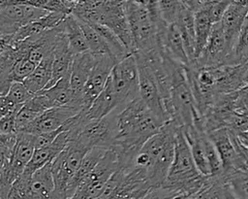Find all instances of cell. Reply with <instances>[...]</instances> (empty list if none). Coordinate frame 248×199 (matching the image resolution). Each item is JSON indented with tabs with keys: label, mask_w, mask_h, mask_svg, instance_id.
I'll use <instances>...</instances> for the list:
<instances>
[{
	"label": "cell",
	"mask_w": 248,
	"mask_h": 199,
	"mask_svg": "<svg viewBox=\"0 0 248 199\" xmlns=\"http://www.w3.org/2000/svg\"><path fill=\"white\" fill-rule=\"evenodd\" d=\"M164 124L140 96L120 110L117 116V135L111 147L118 155L120 167L131 166L142 146Z\"/></svg>",
	"instance_id": "1"
},
{
	"label": "cell",
	"mask_w": 248,
	"mask_h": 199,
	"mask_svg": "<svg viewBox=\"0 0 248 199\" xmlns=\"http://www.w3.org/2000/svg\"><path fill=\"white\" fill-rule=\"evenodd\" d=\"M180 126L173 120L166 122L134 158L133 165L144 169L153 187L162 186L168 178L174 155L176 133Z\"/></svg>",
	"instance_id": "2"
},
{
	"label": "cell",
	"mask_w": 248,
	"mask_h": 199,
	"mask_svg": "<svg viewBox=\"0 0 248 199\" xmlns=\"http://www.w3.org/2000/svg\"><path fill=\"white\" fill-rule=\"evenodd\" d=\"M211 177L202 175L197 168L190 146L184 136L182 127L176 133L174 155L171 166L163 185L180 190L186 197L195 194L212 182Z\"/></svg>",
	"instance_id": "3"
},
{
	"label": "cell",
	"mask_w": 248,
	"mask_h": 199,
	"mask_svg": "<svg viewBox=\"0 0 248 199\" xmlns=\"http://www.w3.org/2000/svg\"><path fill=\"white\" fill-rule=\"evenodd\" d=\"M163 63L167 69L170 82V104L171 119L180 127L193 125L196 118L200 116L194 95L192 93L184 65L174 61L168 55L162 53Z\"/></svg>",
	"instance_id": "4"
},
{
	"label": "cell",
	"mask_w": 248,
	"mask_h": 199,
	"mask_svg": "<svg viewBox=\"0 0 248 199\" xmlns=\"http://www.w3.org/2000/svg\"><path fill=\"white\" fill-rule=\"evenodd\" d=\"M90 149L79 141L69 140L65 149L51 162V173L54 182V195L56 199H68V185L81 165Z\"/></svg>",
	"instance_id": "5"
},
{
	"label": "cell",
	"mask_w": 248,
	"mask_h": 199,
	"mask_svg": "<svg viewBox=\"0 0 248 199\" xmlns=\"http://www.w3.org/2000/svg\"><path fill=\"white\" fill-rule=\"evenodd\" d=\"M126 14L133 38V54L161 50L157 30L147 10L135 1L126 2Z\"/></svg>",
	"instance_id": "6"
},
{
	"label": "cell",
	"mask_w": 248,
	"mask_h": 199,
	"mask_svg": "<svg viewBox=\"0 0 248 199\" xmlns=\"http://www.w3.org/2000/svg\"><path fill=\"white\" fill-rule=\"evenodd\" d=\"M120 167L119 158L113 149L106 150L95 168L81 182L74 195L68 199H97L108 181Z\"/></svg>",
	"instance_id": "7"
},
{
	"label": "cell",
	"mask_w": 248,
	"mask_h": 199,
	"mask_svg": "<svg viewBox=\"0 0 248 199\" xmlns=\"http://www.w3.org/2000/svg\"><path fill=\"white\" fill-rule=\"evenodd\" d=\"M109 80L118 103V110H122L129 102L140 96L139 70L134 54L117 62Z\"/></svg>",
	"instance_id": "8"
},
{
	"label": "cell",
	"mask_w": 248,
	"mask_h": 199,
	"mask_svg": "<svg viewBox=\"0 0 248 199\" xmlns=\"http://www.w3.org/2000/svg\"><path fill=\"white\" fill-rule=\"evenodd\" d=\"M119 111L116 109L103 118L87 122L73 139L79 141L89 149L93 148L110 149L117 135V116Z\"/></svg>",
	"instance_id": "9"
},
{
	"label": "cell",
	"mask_w": 248,
	"mask_h": 199,
	"mask_svg": "<svg viewBox=\"0 0 248 199\" xmlns=\"http://www.w3.org/2000/svg\"><path fill=\"white\" fill-rule=\"evenodd\" d=\"M48 13L16 0H0V36H14L22 26Z\"/></svg>",
	"instance_id": "10"
},
{
	"label": "cell",
	"mask_w": 248,
	"mask_h": 199,
	"mask_svg": "<svg viewBox=\"0 0 248 199\" xmlns=\"http://www.w3.org/2000/svg\"><path fill=\"white\" fill-rule=\"evenodd\" d=\"M139 70L140 97L146 106L165 123L170 121L154 73L143 57L134 54Z\"/></svg>",
	"instance_id": "11"
},
{
	"label": "cell",
	"mask_w": 248,
	"mask_h": 199,
	"mask_svg": "<svg viewBox=\"0 0 248 199\" xmlns=\"http://www.w3.org/2000/svg\"><path fill=\"white\" fill-rule=\"evenodd\" d=\"M117 60L110 54H97L96 62L89 75L82 93L83 111L90 108L94 100L105 88Z\"/></svg>",
	"instance_id": "12"
},
{
	"label": "cell",
	"mask_w": 248,
	"mask_h": 199,
	"mask_svg": "<svg viewBox=\"0 0 248 199\" xmlns=\"http://www.w3.org/2000/svg\"><path fill=\"white\" fill-rule=\"evenodd\" d=\"M229 54L230 50L222 25L221 22H218L213 25L204 49L193 62L200 67H217L226 64Z\"/></svg>",
	"instance_id": "13"
},
{
	"label": "cell",
	"mask_w": 248,
	"mask_h": 199,
	"mask_svg": "<svg viewBox=\"0 0 248 199\" xmlns=\"http://www.w3.org/2000/svg\"><path fill=\"white\" fill-rule=\"evenodd\" d=\"M80 110L71 106H55L43 112L23 132L32 135L58 130L67 120L78 115Z\"/></svg>",
	"instance_id": "14"
},
{
	"label": "cell",
	"mask_w": 248,
	"mask_h": 199,
	"mask_svg": "<svg viewBox=\"0 0 248 199\" xmlns=\"http://www.w3.org/2000/svg\"><path fill=\"white\" fill-rule=\"evenodd\" d=\"M97 54L90 51L76 54L73 59V64L71 68V87L75 95V100L77 105L83 111L82 93L89 75L96 62Z\"/></svg>",
	"instance_id": "15"
},
{
	"label": "cell",
	"mask_w": 248,
	"mask_h": 199,
	"mask_svg": "<svg viewBox=\"0 0 248 199\" xmlns=\"http://www.w3.org/2000/svg\"><path fill=\"white\" fill-rule=\"evenodd\" d=\"M212 68L215 77L214 89L218 94L232 93L245 85L244 76L248 62L237 65L223 64Z\"/></svg>",
	"instance_id": "16"
},
{
	"label": "cell",
	"mask_w": 248,
	"mask_h": 199,
	"mask_svg": "<svg viewBox=\"0 0 248 199\" xmlns=\"http://www.w3.org/2000/svg\"><path fill=\"white\" fill-rule=\"evenodd\" d=\"M209 139L215 146L223 166V178L237 169L238 155L232 141L228 128H221L207 133ZM223 181V179H222ZM224 183V182H223Z\"/></svg>",
	"instance_id": "17"
},
{
	"label": "cell",
	"mask_w": 248,
	"mask_h": 199,
	"mask_svg": "<svg viewBox=\"0 0 248 199\" xmlns=\"http://www.w3.org/2000/svg\"><path fill=\"white\" fill-rule=\"evenodd\" d=\"M68 142V131H63L50 144L43 148L36 149L30 162L26 166L23 173L27 176H33L36 171L51 163L65 149Z\"/></svg>",
	"instance_id": "18"
},
{
	"label": "cell",
	"mask_w": 248,
	"mask_h": 199,
	"mask_svg": "<svg viewBox=\"0 0 248 199\" xmlns=\"http://www.w3.org/2000/svg\"><path fill=\"white\" fill-rule=\"evenodd\" d=\"M247 14L248 7L232 2L220 21L230 53L232 51L235 46Z\"/></svg>",
	"instance_id": "19"
},
{
	"label": "cell",
	"mask_w": 248,
	"mask_h": 199,
	"mask_svg": "<svg viewBox=\"0 0 248 199\" xmlns=\"http://www.w3.org/2000/svg\"><path fill=\"white\" fill-rule=\"evenodd\" d=\"M160 49L162 53L184 66H188L191 63L180 31L175 23L169 24L165 34L160 40Z\"/></svg>",
	"instance_id": "20"
},
{
	"label": "cell",
	"mask_w": 248,
	"mask_h": 199,
	"mask_svg": "<svg viewBox=\"0 0 248 199\" xmlns=\"http://www.w3.org/2000/svg\"><path fill=\"white\" fill-rule=\"evenodd\" d=\"M182 130L190 146L191 152L198 170L202 175L210 177V170L204 148V137L207 133L202 129L196 127L194 124L182 127Z\"/></svg>",
	"instance_id": "21"
},
{
	"label": "cell",
	"mask_w": 248,
	"mask_h": 199,
	"mask_svg": "<svg viewBox=\"0 0 248 199\" xmlns=\"http://www.w3.org/2000/svg\"><path fill=\"white\" fill-rule=\"evenodd\" d=\"M116 109H118V103L114 95L110 80L108 78V81L103 91L94 100L90 108L83 112L87 120L91 121L94 119L103 118Z\"/></svg>",
	"instance_id": "22"
},
{
	"label": "cell",
	"mask_w": 248,
	"mask_h": 199,
	"mask_svg": "<svg viewBox=\"0 0 248 199\" xmlns=\"http://www.w3.org/2000/svg\"><path fill=\"white\" fill-rule=\"evenodd\" d=\"M181 34L187 55L191 62L196 59V33H195V13L186 5L180 11L174 22Z\"/></svg>",
	"instance_id": "23"
},
{
	"label": "cell",
	"mask_w": 248,
	"mask_h": 199,
	"mask_svg": "<svg viewBox=\"0 0 248 199\" xmlns=\"http://www.w3.org/2000/svg\"><path fill=\"white\" fill-rule=\"evenodd\" d=\"M63 31L68 39L70 49L74 55L89 51L88 44L82 28L78 18L73 15H68L62 21Z\"/></svg>",
	"instance_id": "24"
},
{
	"label": "cell",
	"mask_w": 248,
	"mask_h": 199,
	"mask_svg": "<svg viewBox=\"0 0 248 199\" xmlns=\"http://www.w3.org/2000/svg\"><path fill=\"white\" fill-rule=\"evenodd\" d=\"M71 72L60 79L54 85L47 89L42 90L43 93H45L49 100L52 102L53 106H71L74 108H77L80 111H82L76 103L75 95L71 87V82H70Z\"/></svg>",
	"instance_id": "25"
},
{
	"label": "cell",
	"mask_w": 248,
	"mask_h": 199,
	"mask_svg": "<svg viewBox=\"0 0 248 199\" xmlns=\"http://www.w3.org/2000/svg\"><path fill=\"white\" fill-rule=\"evenodd\" d=\"M107 149L101 148H93L91 149L86 155L84 156L80 167L77 171V173L72 178L68 189H67V198H70L74 195L81 182L87 177V175L95 168L98 162L101 160L103 155L105 154Z\"/></svg>",
	"instance_id": "26"
},
{
	"label": "cell",
	"mask_w": 248,
	"mask_h": 199,
	"mask_svg": "<svg viewBox=\"0 0 248 199\" xmlns=\"http://www.w3.org/2000/svg\"><path fill=\"white\" fill-rule=\"evenodd\" d=\"M52 76V57L51 54L38 64L33 73L23 82L25 86L32 94H36L47 86Z\"/></svg>",
	"instance_id": "27"
},
{
	"label": "cell",
	"mask_w": 248,
	"mask_h": 199,
	"mask_svg": "<svg viewBox=\"0 0 248 199\" xmlns=\"http://www.w3.org/2000/svg\"><path fill=\"white\" fill-rule=\"evenodd\" d=\"M214 23L211 20L207 8L195 13V33H196V58L204 49ZM196 60V59H195Z\"/></svg>",
	"instance_id": "28"
},
{
	"label": "cell",
	"mask_w": 248,
	"mask_h": 199,
	"mask_svg": "<svg viewBox=\"0 0 248 199\" xmlns=\"http://www.w3.org/2000/svg\"><path fill=\"white\" fill-rule=\"evenodd\" d=\"M248 51V14L242 25L241 31L232 51L226 60L227 65H237L245 62V55Z\"/></svg>",
	"instance_id": "29"
},
{
	"label": "cell",
	"mask_w": 248,
	"mask_h": 199,
	"mask_svg": "<svg viewBox=\"0 0 248 199\" xmlns=\"http://www.w3.org/2000/svg\"><path fill=\"white\" fill-rule=\"evenodd\" d=\"M82 31L84 33L85 39L88 44L89 51L94 54H110V50L106 41L102 38V36L97 32V30L91 25L78 20Z\"/></svg>",
	"instance_id": "30"
},
{
	"label": "cell",
	"mask_w": 248,
	"mask_h": 199,
	"mask_svg": "<svg viewBox=\"0 0 248 199\" xmlns=\"http://www.w3.org/2000/svg\"><path fill=\"white\" fill-rule=\"evenodd\" d=\"M238 199H248V174L241 170H233L223 178Z\"/></svg>",
	"instance_id": "31"
},
{
	"label": "cell",
	"mask_w": 248,
	"mask_h": 199,
	"mask_svg": "<svg viewBox=\"0 0 248 199\" xmlns=\"http://www.w3.org/2000/svg\"><path fill=\"white\" fill-rule=\"evenodd\" d=\"M35 68H36V65L27 56H23L19 58L16 62L11 72V75L8 79V83L10 87L12 83L15 82L23 83L33 73Z\"/></svg>",
	"instance_id": "32"
},
{
	"label": "cell",
	"mask_w": 248,
	"mask_h": 199,
	"mask_svg": "<svg viewBox=\"0 0 248 199\" xmlns=\"http://www.w3.org/2000/svg\"><path fill=\"white\" fill-rule=\"evenodd\" d=\"M163 18L169 24L174 23L177 17L184 7V4L179 0H157Z\"/></svg>",
	"instance_id": "33"
},
{
	"label": "cell",
	"mask_w": 248,
	"mask_h": 199,
	"mask_svg": "<svg viewBox=\"0 0 248 199\" xmlns=\"http://www.w3.org/2000/svg\"><path fill=\"white\" fill-rule=\"evenodd\" d=\"M186 196L178 189L162 185L151 188L142 199H185Z\"/></svg>",
	"instance_id": "34"
},
{
	"label": "cell",
	"mask_w": 248,
	"mask_h": 199,
	"mask_svg": "<svg viewBox=\"0 0 248 199\" xmlns=\"http://www.w3.org/2000/svg\"><path fill=\"white\" fill-rule=\"evenodd\" d=\"M17 137L18 133L0 134V162L12 160Z\"/></svg>",
	"instance_id": "35"
},
{
	"label": "cell",
	"mask_w": 248,
	"mask_h": 199,
	"mask_svg": "<svg viewBox=\"0 0 248 199\" xmlns=\"http://www.w3.org/2000/svg\"><path fill=\"white\" fill-rule=\"evenodd\" d=\"M34 94H32L23 83L15 82L12 83L8 93L5 95L11 101L18 105H24Z\"/></svg>",
	"instance_id": "36"
},
{
	"label": "cell",
	"mask_w": 248,
	"mask_h": 199,
	"mask_svg": "<svg viewBox=\"0 0 248 199\" xmlns=\"http://www.w3.org/2000/svg\"><path fill=\"white\" fill-rule=\"evenodd\" d=\"M227 128L235 134L248 131V112L237 110L232 115Z\"/></svg>",
	"instance_id": "37"
},
{
	"label": "cell",
	"mask_w": 248,
	"mask_h": 199,
	"mask_svg": "<svg viewBox=\"0 0 248 199\" xmlns=\"http://www.w3.org/2000/svg\"><path fill=\"white\" fill-rule=\"evenodd\" d=\"M231 3H232V0H221L207 8L209 11L211 20L214 24L221 21L225 12L227 11V9L231 5Z\"/></svg>",
	"instance_id": "38"
},
{
	"label": "cell",
	"mask_w": 248,
	"mask_h": 199,
	"mask_svg": "<svg viewBox=\"0 0 248 199\" xmlns=\"http://www.w3.org/2000/svg\"><path fill=\"white\" fill-rule=\"evenodd\" d=\"M16 116L17 114H11L0 116V134L18 133L16 130Z\"/></svg>",
	"instance_id": "39"
},
{
	"label": "cell",
	"mask_w": 248,
	"mask_h": 199,
	"mask_svg": "<svg viewBox=\"0 0 248 199\" xmlns=\"http://www.w3.org/2000/svg\"><path fill=\"white\" fill-rule=\"evenodd\" d=\"M236 107L238 111L248 112V84L236 90Z\"/></svg>",
	"instance_id": "40"
},
{
	"label": "cell",
	"mask_w": 248,
	"mask_h": 199,
	"mask_svg": "<svg viewBox=\"0 0 248 199\" xmlns=\"http://www.w3.org/2000/svg\"><path fill=\"white\" fill-rule=\"evenodd\" d=\"M214 186H215V181L202 188L200 191L196 192L193 195H190L186 197L185 199H211L213 191H214Z\"/></svg>",
	"instance_id": "41"
},
{
	"label": "cell",
	"mask_w": 248,
	"mask_h": 199,
	"mask_svg": "<svg viewBox=\"0 0 248 199\" xmlns=\"http://www.w3.org/2000/svg\"><path fill=\"white\" fill-rule=\"evenodd\" d=\"M218 1H221V0H189L186 6L189 9H191L194 13H196L200 10L210 7L211 5H213Z\"/></svg>",
	"instance_id": "42"
},
{
	"label": "cell",
	"mask_w": 248,
	"mask_h": 199,
	"mask_svg": "<svg viewBox=\"0 0 248 199\" xmlns=\"http://www.w3.org/2000/svg\"><path fill=\"white\" fill-rule=\"evenodd\" d=\"M223 185L224 184H222V183H220V182L215 181L214 191H213L211 199H224L223 198Z\"/></svg>",
	"instance_id": "43"
},
{
	"label": "cell",
	"mask_w": 248,
	"mask_h": 199,
	"mask_svg": "<svg viewBox=\"0 0 248 199\" xmlns=\"http://www.w3.org/2000/svg\"><path fill=\"white\" fill-rule=\"evenodd\" d=\"M223 198H224V199H238V198L234 195V193L232 192V188L230 187V185L227 184V183H225V184L223 185Z\"/></svg>",
	"instance_id": "44"
},
{
	"label": "cell",
	"mask_w": 248,
	"mask_h": 199,
	"mask_svg": "<svg viewBox=\"0 0 248 199\" xmlns=\"http://www.w3.org/2000/svg\"><path fill=\"white\" fill-rule=\"evenodd\" d=\"M236 135H237L238 139L240 140V142H241L243 145H245V146L248 147V131L243 132V133H239V134H236Z\"/></svg>",
	"instance_id": "45"
},
{
	"label": "cell",
	"mask_w": 248,
	"mask_h": 199,
	"mask_svg": "<svg viewBox=\"0 0 248 199\" xmlns=\"http://www.w3.org/2000/svg\"><path fill=\"white\" fill-rule=\"evenodd\" d=\"M244 83H245V84H248V69H247V71L245 73V76H244Z\"/></svg>",
	"instance_id": "46"
},
{
	"label": "cell",
	"mask_w": 248,
	"mask_h": 199,
	"mask_svg": "<svg viewBox=\"0 0 248 199\" xmlns=\"http://www.w3.org/2000/svg\"><path fill=\"white\" fill-rule=\"evenodd\" d=\"M179 1H180L181 3H183L184 5H186V4L188 3V1H189V0H179Z\"/></svg>",
	"instance_id": "47"
},
{
	"label": "cell",
	"mask_w": 248,
	"mask_h": 199,
	"mask_svg": "<svg viewBox=\"0 0 248 199\" xmlns=\"http://www.w3.org/2000/svg\"><path fill=\"white\" fill-rule=\"evenodd\" d=\"M245 62H248V51H247V53L245 55Z\"/></svg>",
	"instance_id": "48"
}]
</instances>
